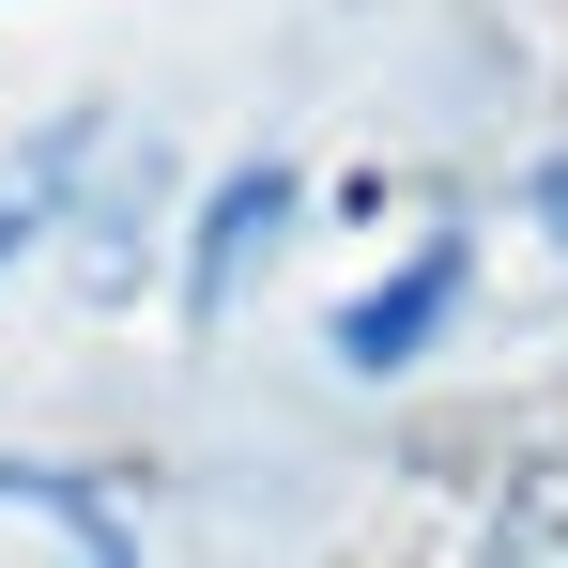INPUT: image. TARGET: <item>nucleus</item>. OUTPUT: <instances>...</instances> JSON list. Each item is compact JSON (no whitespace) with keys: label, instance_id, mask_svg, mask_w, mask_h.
Instances as JSON below:
<instances>
[{"label":"nucleus","instance_id":"39448f33","mask_svg":"<svg viewBox=\"0 0 568 568\" xmlns=\"http://www.w3.org/2000/svg\"><path fill=\"white\" fill-rule=\"evenodd\" d=\"M16 231H31V185H0V246H16Z\"/></svg>","mask_w":568,"mask_h":568},{"label":"nucleus","instance_id":"f257e3e1","mask_svg":"<svg viewBox=\"0 0 568 568\" xmlns=\"http://www.w3.org/2000/svg\"><path fill=\"white\" fill-rule=\"evenodd\" d=\"M446 323H462V231H430V246H415V262L338 323V354H354V369H399V354H415V338H446Z\"/></svg>","mask_w":568,"mask_h":568},{"label":"nucleus","instance_id":"7ed1b4c3","mask_svg":"<svg viewBox=\"0 0 568 568\" xmlns=\"http://www.w3.org/2000/svg\"><path fill=\"white\" fill-rule=\"evenodd\" d=\"M277 170H246V185H231V200H215V231H200V292H231V277H246V246H262V231H277Z\"/></svg>","mask_w":568,"mask_h":568},{"label":"nucleus","instance_id":"20e7f679","mask_svg":"<svg viewBox=\"0 0 568 568\" xmlns=\"http://www.w3.org/2000/svg\"><path fill=\"white\" fill-rule=\"evenodd\" d=\"M538 231H554V246H568V170H538Z\"/></svg>","mask_w":568,"mask_h":568},{"label":"nucleus","instance_id":"f03ea898","mask_svg":"<svg viewBox=\"0 0 568 568\" xmlns=\"http://www.w3.org/2000/svg\"><path fill=\"white\" fill-rule=\"evenodd\" d=\"M476 568H568V430L491 491V554H476Z\"/></svg>","mask_w":568,"mask_h":568}]
</instances>
